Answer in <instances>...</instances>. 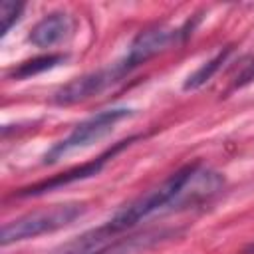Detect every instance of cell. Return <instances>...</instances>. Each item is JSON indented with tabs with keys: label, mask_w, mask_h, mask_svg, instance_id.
<instances>
[{
	"label": "cell",
	"mask_w": 254,
	"mask_h": 254,
	"mask_svg": "<svg viewBox=\"0 0 254 254\" xmlns=\"http://www.w3.org/2000/svg\"><path fill=\"white\" fill-rule=\"evenodd\" d=\"M129 115H133V109H129V107H109V109L97 111L95 115L77 123L67 137H64L62 141L52 145L50 151L44 155V163H56L58 159H62L64 155H67L71 151L85 149V147L101 141L103 137H107L113 131V127L119 121H123Z\"/></svg>",
	"instance_id": "3957f363"
},
{
	"label": "cell",
	"mask_w": 254,
	"mask_h": 254,
	"mask_svg": "<svg viewBox=\"0 0 254 254\" xmlns=\"http://www.w3.org/2000/svg\"><path fill=\"white\" fill-rule=\"evenodd\" d=\"M65 60H67L65 54H46V56H38V58L26 60V62H22L18 67H14V69L10 71V77H14V79H28V77H34V75H38V73H44V71H50V69L62 65Z\"/></svg>",
	"instance_id": "ba28073f"
},
{
	"label": "cell",
	"mask_w": 254,
	"mask_h": 254,
	"mask_svg": "<svg viewBox=\"0 0 254 254\" xmlns=\"http://www.w3.org/2000/svg\"><path fill=\"white\" fill-rule=\"evenodd\" d=\"M192 169H194V165H187V167L179 169V171L173 173L163 185H159L157 189L149 190L147 194L139 196V198L133 200L129 206H125L123 210H119V212H117L107 224H103L101 228H103L109 236H113V234H117V232H121V230H127V228L135 226L137 222H141L143 218H147L149 214H153V212H157V210H161V208H167V206L173 208V204H175V200H177V196H179V192H181L183 185L187 183V179H189V175H190Z\"/></svg>",
	"instance_id": "6da1fadb"
},
{
	"label": "cell",
	"mask_w": 254,
	"mask_h": 254,
	"mask_svg": "<svg viewBox=\"0 0 254 254\" xmlns=\"http://www.w3.org/2000/svg\"><path fill=\"white\" fill-rule=\"evenodd\" d=\"M24 10L22 2H12V0H4L0 2V20H2V36H6L10 32V28L14 26V22L20 18Z\"/></svg>",
	"instance_id": "30bf717a"
},
{
	"label": "cell",
	"mask_w": 254,
	"mask_h": 254,
	"mask_svg": "<svg viewBox=\"0 0 254 254\" xmlns=\"http://www.w3.org/2000/svg\"><path fill=\"white\" fill-rule=\"evenodd\" d=\"M232 48H222L216 56H212L208 62H204L194 73H190L185 81V89H198L200 85H204L208 79H212V75L222 67V64L226 62V58L230 56Z\"/></svg>",
	"instance_id": "9c48e42d"
},
{
	"label": "cell",
	"mask_w": 254,
	"mask_h": 254,
	"mask_svg": "<svg viewBox=\"0 0 254 254\" xmlns=\"http://www.w3.org/2000/svg\"><path fill=\"white\" fill-rule=\"evenodd\" d=\"M83 212H85L83 202H62V204H54L50 208L28 212V214L4 224L0 242H2V246H8V244H14V242L36 238L40 234L56 232L60 228L69 226Z\"/></svg>",
	"instance_id": "7a4b0ae2"
},
{
	"label": "cell",
	"mask_w": 254,
	"mask_h": 254,
	"mask_svg": "<svg viewBox=\"0 0 254 254\" xmlns=\"http://www.w3.org/2000/svg\"><path fill=\"white\" fill-rule=\"evenodd\" d=\"M179 36H187L185 28H169V26H153L147 30H141L135 40L131 42L127 54L123 56L125 64L131 67V71L135 67H139L141 64H145L147 60H151L153 56H157L159 52H163L167 46H171L173 42H177Z\"/></svg>",
	"instance_id": "8992f818"
},
{
	"label": "cell",
	"mask_w": 254,
	"mask_h": 254,
	"mask_svg": "<svg viewBox=\"0 0 254 254\" xmlns=\"http://www.w3.org/2000/svg\"><path fill=\"white\" fill-rule=\"evenodd\" d=\"M133 141H135V137H129V139H125V141H119L117 145H113L111 149H107L105 153H101L99 157H95L93 161H87V163H83V165H79V167H73V169H67V171H64V173H60V175H54V177H50V179H46V181H40V183H36V185L24 187V189L18 190V196H40V194L52 192V190H56V189L67 187V185H71V183L91 179V177H95V175L101 173V169L105 167V163H107L109 159H113L119 151H123V149H125L129 143H133Z\"/></svg>",
	"instance_id": "5b68a950"
},
{
	"label": "cell",
	"mask_w": 254,
	"mask_h": 254,
	"mask_svg": "<svg viewBox=\"0 0 254 254\" xmlns=\"http://www.w3.org/2000/svg\"><path fill=\"white\" fill-rule=\"evenodd\" d=\"M75 30V20L71 14L56 10L46 14L30 32L28 40L36 48H54L64 42H67L73 36Z\"/></svg>",
	"instance_id": "52a82bcc"
},
{
	"label": "cell",
	"mask_w": 254,
	"mask_h": 254,
	"mask_svg": "<svg viewBox=\"0 0 254 254\" xmlns=\"http://www.w3.org/2000/svg\"><path fill=\"white\" fill-rule=\"evenodd\" d=\"M252 81H254V60H252V62L244 67V71L238 75L234 87H244V85H248V83H252Z\"/></svg>",
	"instance_id": "8fae6325"
},
{
	"label": "cell",
	"mask_w": 254,
	"mask_h": 254,
	"mask_svg": "<svg viewBox=\"0 0 254 254\" xmlns=\"http://www.w3.org/2000/svg\"><path fill=\"white\" fill-rule=\"evenodd\" d=\"M129 71H131V67L121 58L115 64H109V65H105L101 69L89 71V73L79 75V77L71 79L69 83H65L62 89L56 91L54 103H58V105H73V103L85 101V99H89L93 95L103 93L107 87L115 85L117 81H121Z\"/></svg>",
	"instance_id": "277c9868"
}]
</instances>
